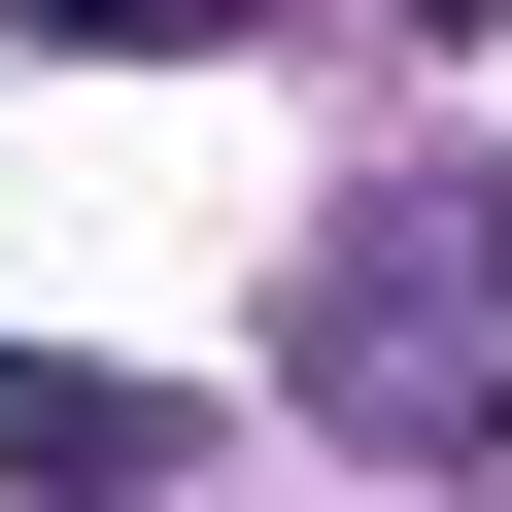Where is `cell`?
<instances>
[{"mask_svg":"<svg viewBox=\"0 0 512 512\" xmlns=\"http://www.w3.org/2000/svg\"><path fill=\"white\" fill-rule=\"evenodd\" d=\"M308 410L342 444H512V171H410V205H342V274H308Z\"/></svg>","mask_w":512,"mask_h":512,"instance_id":"1","label":"cell"},{"mask_svg":"<svg viewBox=\"0 0 512 512\" xmlns=\"http://www.w3.org/2000/svg\"><path fill=\"white\" fill-rule=\"evenodd\" d=\"M0 478H69V512H137V478H171V410H137V376H35V342H0Z\"/></svg>","mask_w":512,"mask_h":512,"instance_id":"2","label":"cell"},{"mask_svg":"<svg viewBox=\"0 0 512 512\" xmlns=\"http://www.w3.org/2000/svg\"><path fill=\"white\" fill-rule=\"evenodd\" d=\"M69 35H171V0H69Z\"/></svg>","mask_w":512,"mask_h":512,"instance_id":"3","label":"cell"}]
</instances>
